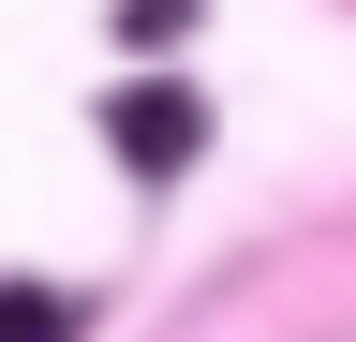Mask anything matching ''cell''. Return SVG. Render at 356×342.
<instances>
[{"mask_svg": "<svg viewBox=\"0 0 356 342\" xmlns=\"http://www.w3.org/2000/svg\"><path fill=\"white\" fill-rule=\"evenodd\" d=\"M0 342H74V297H44V283H0Z\"/></svg>", "mask_w": 356, "mask_h": 342, "instance_id": "obj_2", "label": "cell"}, {"mask_svg": "<svg viewBox=\"0 0 356 342\" xmlns=\"http://www.w3.org/2000/svg\"><path fill=\"white\" fill-rule=\"evenodd\" d=\"M193 30V0H119V45H178Z\"/></svg>", "mask_w": 356, "mask_h": 342, "instance_id": "obj_3", "label": "cell"}, {"mask_svg": "<svg viewBox=\"0 0 356 342\" xmlns=\"http://www.w3.org/2000/svg\"><path fill=\"white\" fill-rule=\"evenodd\" d=\"M104 149L134 164V179H178V164L208 149V104L178 90V75H119L104 90Z\"/></svg>", "mask_w": 356, "mask_h": 342, "instance_id": "obj_1", "label": "cell"}]
</instances>
